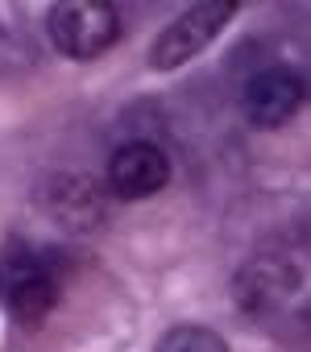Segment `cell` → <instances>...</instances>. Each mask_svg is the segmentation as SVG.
Listing matches in <instances>:
<instances>
[{
	"label": "cell",
	"instance_id": "2",
	"mask_svg": "<svg viewBox=\"0 0 311 352\" xmlns=\"http://www.w3.org/2000/svg\"><path fill=\"white\" fill-rule=\"evenodd\" d=\"M46 38L63 58L92 63L120 42V13L108 0H58L46 13Z\"/></svg>",
	"mask_w": 311,
	"mask_h": 352
},
{
	"label": "cell",
	"instance_id": "1",
	"mask_svg": "<svg viewBox=\"0 0 311 352\" xmlns=\"http://www.w3.org/2000/svg\"><path fill=\"white\" fill-rule=\"evenodd\" d=\"M67 274L58 253L13 241L0 257V307H5L17 323H38L46 319L58 298H63Z\"/></svg>",
	"mask_w": 311,
	"mask_h": 352
},
{
	"label": "cell",
	"instance_id": "7",
	"mask_svg": "<svg viewBox=\"0 0 311 352\" xmlns=\"http://www.w3.org/2000/svg\"><path fill=\"white\" fill-rule=\"evenodd\" d=\"M294 282L299 278L282 257H253V261L241 265V274L233 282V294L249 315H274L294 294Z\"/></svg>",
	"mask_w": 311,
	"mask_h": 352
},
{
	"label": "cell",
	"instance_id": "3",
	"mask_svg": "<svg viewBox=\"0 0 311 352\" xmlns=\"http://www.w3.org/2000/svg\"><path fill=\"white\" fill-rule=\"evenodd\" d=\"M237 13H241L237 0H195L191 9H183L158 38H153L149 67L153 71H179V67H187L195 54H204L224 34V25Z\"/></svg>",
	"mask_w": 311,
	"mask_h": 352
},
{
	"label": "cell",
	"instance_id": "8",
	"mask_svg": "<svg viewBox=\"0 0 311 352\" xmlns=\"http://www.w3.org/2000/svg\"><path fill=\"white\" fill-rule=\"evenodd\" d=\"M153 352H233L228 340L204 323H175L158 336Z\"/></svg>",
	"mask_w": 311,
	"mask_h": 352
},
{
	"label": "cell",
	"instance_id": "4",
	"mask_svg": "<svg viewBox=\"0 0 311 352\" xmlns=\"http://www.w3.org/2000/svg\"><path fill=\"white\" fill-rule=\"evenodd\" d=\"M171 183V153L158 141H125L112 149L108 157V191L125 204L137 199H153L162 187Z\"/></svg>",
	"mask_w": 311,
	"mask_h": 352
},
{
	"label": "cell",
	"instance_id": "5",
	"mask_svg": "<svg viewBox=\"0 0 311 352\" xmlns=\"http://www.w3.org/2000/svg\"><path fill=\"white\" fill-rule=\"evenodd\" d=\"M307 104V79L294 67H266L241 91V112L257 129H282Z\"/></svg>",
	"mask_w": 311,
	"mask_h": 352
},
{
	"label": "cell",
	"instance_id": "6",
	"mask_svg": "<svg viewBox=\"0 0 311 352\" xmlns=\"http://www.w3.org/2000/svg\"><path fill=\"white\" fill-rule=\"evenodd\" d=\"M46 212L63 232L87 236L104 224V187L92 179V174H54L46 183Z\"/></svg>",
	"mask_w": 311,
	"mask_h": 352
}]
</instances>
